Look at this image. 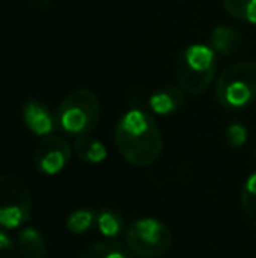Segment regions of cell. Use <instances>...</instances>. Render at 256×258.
<instances>
[{
  "instance_id": "7",
  "label": "cell",
  "mask_w": 256,
  "mask_h": 258,
  "mask_svg": "<svg viewBox=\"0 0 256 258\" xmlns=\"http://www.w3.org/2000/svg\"><path fill=\"white\" fill-rule=\"evenodd\" d=\"M72 155L70 144L60 136H44L37 143L34 150V163L39 172L48 174H58L60 170L65 169Z\"/></svg>"
},
{
  "instance_id": "10",
  "label": "cell",
  "mask_w": 256,
  "mask_h": 258,
  "mask_svg": "<svg viewBox=\"0 0 256 258\" xmlns=\"http://www.w3.org/2000/svg\"><path fill=\"white\" fill-rule=\"evenodd\" d=\"M211 48L219 56H232L242 48V34L233 27H216L211 34Z\"/></svg>"
},
{
  "instance_id": "14",
  "label": "cell",
  "mask_w": 256,
  "mask_h": 258,
  "mask_svg": "<svg viewBox=\"0 0 256 258\" xmlns=\"http://www.w3.org/2000/svg\"><path fill=\"white\" fill-rule=\"evenodd\" d=\"M97 228L100 230V234L109 239L118 237L127 230L123 216L113 207H106V209H100L97 213Z\"/></svg>"
},
{
  "instance_id": "19",
  "label": "cell",
  "mask_w": 256,
  "mask_h": 258,
  "mask_svg": "<svg viewBox=\"0 0 256 258\" xmlns=\"http://www.w3.org/2000/svg\"><path fill=\"white\" fill-rule=\"evenodd\" d=\"M16 251V241L6 230L0 232V258H14Z\"/></svg>"
},
{
  "instance_id": "6",
  "label": "cell",
  "mask_w": 256,
  "mask_h": 258,
  "mask_svg": "<svg viewBox=\"0 0 256 258\" xmlns=\"http://www.w3.org/2000/svg\"><path fill=\"white\" fill-rule=\"evenodd\" d=\"M0 225L4 228H18L32 216V195L28 186L13 174L0 177Z\"/></svg>"
},
{
  "instance_id": "4",
  "label": "cell",
  "mask_w": 256,
  "mask_h": 258,
  "mask_svg": "<svg viewBox=\"0 0 256 258\" xmlns=\"http://www.w3.org/2000/svg\"><path fill=\"white\" fill-rule=\"evenodd\" d=\"M216 99L226 109H244L256 99V63L239 61L221 72Z\"/></svg>"
},
{
  "instance_id": "9",
  "label": "cell",
  "mask_w": 256,
  "mask_h": 258,
  "mask_svg": "<svg viewBox=\"0 0 256 258\" xmlns=\"http://www.w3.org/2000/svg\"><path fill=\"white\" fill-rule=\"evenodd\" d=\"M185 90L181 86H161L149 97V107L154 114L168 116L178 112L185 105Z\"/></svg>"
},
{
  "instance_id": "3",
  "label": "cell",
  "mask_w": 256,
  "mask_h": 258,
  "mask_svg": "<svg viewBox=\"0 0 256 258\" xmlns=\"http://www.w3.org/2000/svg\"><path fill=\"white\" fill-rule=\"evenodd\" d=\"M100 121V100L92 90L77 88L63 97L56 111V123L72 136H86Z\"/></svg>"
},
{
  "instance_id": "18",
  "label": "cell",
  "mask_w": 256,
  "mask_h": 258,
  "mask_svg": "<svg viewBox=\"0 0 256 258\" xmlns=\"http://www.w3.org/2000/svg\"><path fill=\"white\" fill-rule=\"evenodd\" d=\"M226 141L232 148H240L246 144L247 141V130L240 123H232V125L226 128Z\"/></svg>"
},
{
  "instance_id": "1",
  "label": "cell",
  "mask_w": 256,
  "mask_h": 258,
  "mask_svg": "<svg viewBox=\"0 0 256 258\" xmlns=\"http://www.w3.org/2000/svg\"><path fill=\"white\" fill-rule=\"evenodd\" d=\"M114 144L133 167H151L163 153V136L156 119L144 109H130L114 128Z\"/></svg>"
},
{
  "instance_id": "20",
  "label": "cell",
  "mask_w": 256,
  "mask_h": 258,
  "mask_svg": "<svg viewBox=\"0 0 256 258\" xmlns=\"http://www.w3.org/2000/svg\"><path fill=\"white\" fill-rule=\"evenodd\" d=\"M30 4L41 7V9H46V7H49V0H30Z\"/></svg>"
},
{
  "instance_id": "17",
  "label": "cell",
  "mask_w": 256,
  "mask_h": 258,
  "mask_svg": "<svg viewBox=\"0 0 256 258\" xmlns=\"http://www.w3.org/2000/svg\"><path fill=\"white\" fill-rule=\"evenodd\" d=\"M253 0H223V7L225 11L233 18V20L246 21L247 20V11H249Z\"/></svg>"
},
{
  "instance_id": "21",
  "label": "cell",
  "mask_w": 256,
  "mask_h": 258,
  "mask_svg": "<svg viewBox=\"0 0 256 258\" xmlns=\"http://www.w3.org/2000/svg\"><path fill=\"white\" fill-rule=\"evenodd\" d=\"M254 158H256V148H254Z\"/></svg>"
},
{
  "instance_id": "5",
  "label": "cell",
  "mask_w": 256,
  "mask_h": 258,
  "mask_svg": "<svg viewBox=\"0 0 256 258\" xmlns=\"http://www.w3.org/2000/svg\"><path fill=\"white\" fill-rule=\"evenodd\" d=\"M130 251L140 258H160L172 248V232L156 218H139L125 230Z\"/></svg>"
},
{
  "instance_id": "11",
  "label": "cell",
  "mask_w": 256,
  "mask_h": 258,
  "mask_svg": "<svg viewBox=\"0 0 256 258\" xmlns=\"http://www.w3.org/2000/svg\"><path fill=\"white\" fill-rule=\"evenodd\" d=\"M16 249L21 258H46L48 244L37 228H23L16 237Z\"/></svg>"
},
{
  "instance_id": "2",
  "label": "cell",
  "mask_w": 256,
  "mask_h": 258,
  "mask_svg": "<svg viewBox=\"0 0 256 258\" xmlns=\"http://www.w3.org/2000/svg\"><path fill=\"white\" fill-rule=\"evenodd\" d=\"M216 76V53L211 46L192 44L178 54L176 79L190 95H200Z\"/></svg>"
},
{
  "instance_id": "8",
  "label": "cell",
  "mask_w": 256,
  "mask_h": 258,
  "mask_svg": "<svg viewBox=\"0 0 256 258\" xmlns=\"http://www.w3.org/2000/svg\"><path fill=\"white\" fill-rule=\"evenodd\" d=\"M23 121L30 132L44 137L53 132L56 125V116H53L48 107L37 100H28L23 107Z\"/></svg>"
},
{
  "instance_id": "15",
  "label": "cell",
  "mask_w": 256,
  "mask_h": 258,
  "mask_svg": "<svg viewBox=\"0 0 256 258\" xmlns=\"http://www.w3.org/2000/svg\"><path fill=\"white\" fill-rule=\"evenodd\" d=\"M240 206H242L244 216L249 225L256 228V172L251 174L246 179L240 191Z\"/></svg>"
},
{
  "instance_id": "12",
  "label": "cell",
  "mask_w": 256,
  "mask_h": 258,
  "mask_svg": "<svg viewBox=\"0 0 256 258\" xmlns=\"http://www.w3.org/2000/svg\"><path fill=\"white\" fill-rule=\"evenodd\" d=\"M74 151L77 158L90 165H99L107 158V148L99 139L92 136H79L74 143Z\"/></svg>"
},
{
  "instance_id": "13",
  "label": "cell",
  "mask_w": 256,
  "mask_h": 258,
  "mask_svg": "<svg viewBox=\"0 0 256 258\" xmlns=\"http://www.w3.org/2000/svg\"><path fill=\"white\" fill-rule=\"evenodd\" d=\"M79 258H133V253L127 244L107 237L106 241H99L86 248Z\"/></svg>"
},
{
  "instance_id": "16",
  "label": "cell",
  "mask_w": 256,
  "mask_h": 258,
  "mask_svg": "<svg viewBox=\"0 0 256 258\" xmlns=\"http://www.w3.org/2000/svg\"><path fill=\"white\" fill-rule=\"evenodd\" d=\"M93 225H97V213L92 209H75L67 218V228L72 234H84Z\"/></svg>"
}]
</instances>
